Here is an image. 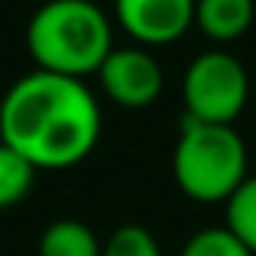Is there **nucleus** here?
Returning <instances> with one entry per match:
<instances>
[{"mask_svg":"<svg viewBox=\"0 0 256 256\" xmlns=\"http://www.w3.org/2000/svg\"><path fill=\"white\" fill-rule=\"evenodd\" d=\"M184 114L202 124H226L232 126L235 118L244 112L250 96V78L244 64L223 52L208 48L193 58V64L184 72Z\"/></svg>","mask_w":256,"mask_h":256,"instance_id":"nucleus-4","label":"nucleus"},{"mask_svg":"<svg viewBox=\"0 0 256 256\" xmlns=\"http://www.w3.org/2000/svg\"><path fill=\"white\" fill-rule=\"evenodd\" d=\"M256 16V0H196L193 24L214 42L244 36Z\"/></svg>","mask_w":256,"mask_h":256,"instance_id":"nucleus-7","label":"nucleus"},{"mask_svg":"<svg viewBox=\"0 0 256 256\" xmlns=\"http://www.w3.org/2000/svg\"><path fill=\"white\" fill-rule=\"evenodd\" d=\"M181 256H253L226 226H211L187 238Z\"/></svg>","mask_w":256,"mask_h":256,"instance_id":"nucleus-12","label":"nucleus"},{"mask_svg":"<svg viewBox=\"0 0 256 256\" xmlns=\"http://www.w3.org/2000/svg\"><path fill=\"white\" fill-rule=\"evenodd\" d=\"M226 229L256 256V175L226 199Z\"/></svg>","mask_w":256,"mask_h":256,"instance_id":"nucleus-10","label":"nucleus"},{"mask_svg":"<svg viewBox=\"0 0 256 256\" xmlns=\"http://www.w3.org/2000/svg\"><path fill=\"white\" fill-rule=\"evenodd\" d=\"M102 114L82 78L34 70L0 100V142L36 169H70L90 157Z\"/></svg>","mask_w":256,"mask_h":256,"instance_id":"nucleus-1","label":"nucleus"},{"mask_svg":"<svg viewBox=\"0 0 256 256\" xmlns=\"http://www.w3.org/2000/svg\"><path fill=\"white\" fill-rule=\"evenodd\" d=\"M36 172L40 169L30 160H24L18 151L0 142V211L28 199V193L34 190V181H36Z\"/></svg>","mask_w":256,"mask_h":256,"instance_id":"nucleus-9","label":"nucleus"},{"mask_svg":"<svg viewBox=\"0 0 256 256\" xmlns=\"http://www.w3.org/2000/svg\"><path fill=\"white\" fill-rule=\"evenodd\" d=\"M96 78L106 96L124 108H148L163 94V70L145 48H112Z\"/></svg>","mask_w":256,"mask_h":256,"instance_id":"nucleus-5","label":"nucleus"},{"mask_svg":"<svg viewBox=\"0 0 256 256\" xmlns=\"http://www.w3.org/2000/svg\"><path fill=\"white\" fill-rule=\"evenodd\" d=\"M172 175L184 196L202 205L223 202L247 181V148L235 126L181 118Z\"/></svg>","mask_w":256,"mask_h":256,"instance_id":"nucleus-3","label":"nucleus"},{"mask_svg":"<svg viewBox=\"0 0 256 256\" xmlns=\"http://www.w3.org/2000/svg\"><path fill=\"white\" fill-rule=\"evenodd\" d=\"M102 256H163L157 238L136 223L118 226L106 241H102Z\"/></svg>","mask_w":256,"mask_h":256,"instance_id":"nucleus-11","label":"nucleus"},{"mask_svg":"<svg viewBox=\"0 0 256 256\" xmlns=\"http://www.w3.org/2000/svg\"><path fill=\"white\" fill-rule=\"evenodd\" d=\"M196 12V0H114L120 28L142 46H169L181 40Z\"/></svg>","mask_w":256,"mask_h":256,"instance_id":"nucleus-6","label":"nucleus"},{"mask_svg":"<svg viewBox=\"0 0 256 256\" xmlns=\"http://www.w3.org/2000/svg\"><path fill=\"white\" fill-rule=\"evenodd\" d=\"M40 256H102V241L82 220L64 217L40 235Z\"/></svg>","mask_w":256,"mask_h":256,"instance_id":"nucleus-8","label":"nucleus"},{"mask_svg":"<svg viewBox=\"0 0 256 256\" xmlns=\"http://www.w3.org/2000/svg\"><path fill=\"white\" fill-rule=\"evenodd\" d=\"M28 52L36 70L84 78L112 54V24L94 0H48L28 22Z\"/></svg>","mask_w":256,"mask_h":256,"instance_id":"nucleus-2","label":"nucleus"}]
</instances>
